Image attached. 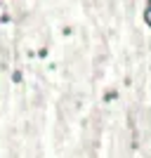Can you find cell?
I'll return each instance as SVG.
<instances>
[{"label":"cell","mask_w":151,"mask_h":158,"mask_svg":"<svg viewBox=\"0 0 151 158\" xmlns=\"http://www.w3.org/2000/svg\"><path fill=\"white\" fill-rule=\"evenodd\" d=\"M118 97V92H116V90H109V92L104 94V102H111V99H116Z\"/></svg>","instance_id":"1"},{"label":"cell","mask_w":151,"mask_h":158,"mask_svg":"<svg viewBox=\"0 0 151 158\" xmlns=\"http://www.w3.org/2000/svg\"><path fill=\"white\" fill-rule=\"evenodd\" d=\"M144 21H146V26H151V5L146 7V12H144Z\"/></svg>","instance_id":"2"},{"label":"cell","mask_w":151,"mask_h":158,"mask_svg":"<svg viewBox=\"0 0 151 158\" xmlns=\"http://www.w3.org/2000/svg\"><path fill=\"white\" fill-rule=\"evenodd\" d=\"M12 80H14V83H19V80H21V73L14 71V73H12Z\"/></svg>","instance_id":"3"},{"label":"cell","mask_w":151,"mask_h":158,"mask_svg":"<svg viewBox=\"0 0 151 158\" xmlns=\"http://www.w3.org/2000/svg\"><path fill=\"white\" fill-rule=\"evenodd\" d=\"M149 2H151V0H149Z\"/></svg>","instance_id":"4"}]
</instances>
